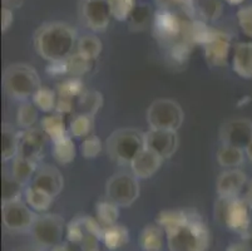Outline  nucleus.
<instances>
[{"mask_svg":"<svg viewBox=\"0 0 252 251\" xmlns=\"http://www.w3.org/2000/svg\"><path fill=\"white\" fill-rule=\"evenodd\" d=\"M39 109L35 107L33 102L25 101L22 102L17 112V124L23 130L33 128L34 124L38 121Z\"/></svg>","mask_w":252,"mask_h":251,"instance_id":"obj_34","label":"nucleus"},{"mask_svg":"<svg viewBox=\"0 0 252 251\" xmlns=\"http://www.w3.org/2000/svg\"><path fill=\"white\" fill-rule=\"evenodd\" d=\"M13 22H14L13 10H11L10 8H6V6H4V8L1 9V32H3V33H5L9 28L11 27Z\"/></svg>","mask_w":252,"mask_h":251,"instance_id":"obj_43","label":"nucleus"},{"mask_svg":"<svg viewBox=\"0 0 252 251\" xmlns=\"http://www.w3.org/2000/svg\"><path fill=\"white\" fill-rule=\"evenodd\" d=\"M231 49H232L231 36L224 32L212 28L210 36L203 44L207 63L212 67H224L227 64Z\"/></svg>","mask_w":252,"mask_h":251,"instance_id":"obj_13","label":"nucleus"},{"mask_svg":"<svg viewBox=\"0 0 252 251\" xmlns=\"http://www.w3.org/2000/svg\"><path fill=\"white\" fill-rule=\"evenodd\" d=\"M247 182L249 179L244 171L240 169H226L217 177V193L223 199L240 197V193L245 190Z\"/></svg>","mask_w":252,"mask_h":251,"instance_id":"obj_16","label":"nucleus"},{"mask_svg":"<svg viewBox=\"0 0 252 251\" xmlns=\"http://www.w3.org/2000/svg\"><path fill=\"white\" fill-rule=\"evenodd\" d=\"M226 251H252V246L247 241H238L230 244Z\"/></svg>","mask_w":252,"mask_h":251,"instance_id":"obj_45","label":"nucleus"},{"mask_svg":"<svg viewBox=\"0 0 252 251\" xmlns=\"http://www.w3.org/2000/svg\"><path fill=\"white\" fill-rule=\"evenodd\" d=\"M86 92L84 88V83L82 82L79 78H69V79L64 80V82L59 83L58 88H57V94L61 98H67V100H72L77 102L81 98L82 94Z\"/></svg>","mask_w":252,"mask_h":251,"instance_id":"obj_35","label":"nucleus"},{"mask_svg":"<svg viewBox=\"0 0 252 251\" xmlns=\"http://www.w3.org/2000/svg\"><path fill=\"white\" fill-rule=\"evenodd\" d=\"M95 215L103 227L112 226V225L117 224V221H118L119 206L111 200L100 201L95 206Z\"/></svg>","mask_w":252,"mask_h":251,"instance_id":"obj_30","label":"nucleus"},{"mask_svg":"<svg viewBox=\"0 0 252 251\" xmlns=\"http://www.w3.org/2000/svg\"><path fill=\"white\" fill-rule=\"evenodd\" d=\"M151 19H153L152 10L150 6L144 4V5H137L134 8L128 22H129V28L132 31L138 32L146 29V27L150 24Z\"/></svg>","mask_w":252,"mask_h":251,"instance_id":"obj_37","label":"nucleus"},{"mask_svg":"<svg viewBox=\"0 0 252 251\" xmlns=\"http://www.w3.org/2000/svg\"><path fill=\"white\" fill-rule=\"evenodd\" d=\"M78 11L81 22L91 31L100 33L109 27L112 14L108 0H81Z\"/></svg>","mask_w":252,"mask_h":251,"instance_id":"obj_10","label":"nucleus"},{"mask_svg":"<svg viewBox=\"0 0 252 251\" xmlns=\"http://www.w3.org/2000/svg\"><path fill=\"white\" fill-rule=\"evenodd\" d=\"M40 124H42V130L52 141H57L59 138L68 135L64 114L53 112V113L45 116L40 122Z\"/></svg>","mask_w":252,"mask_h":251,"instance_id":"obj_26","label":"nucleus"},{"mask_svg":"<svg viewBox=\"0 0 252 251\" xmlns=\"http://www.w3.org/2000/svg\"><path fill=\"white\" fill-rule=\"evenodd\" d=\"M112 18L118 22H128L137 6L136 0H108Z\"/></svg>","mask_w":252,"mask_h":251,"instance_id":"obj_36","label":"nucleus"},{"mask_svg":"<svg viewBox=\"0 0 252 251\" xmlns=\"http://www.w3.org/2000/svg\"><path fill=\"white\" fill-rule=\"evenodd\" d=\"M191 1H193V0H191Z\"/></svg>","mask_w":252,"mask_h":251,"instance_id":"obj_53","label":"nucleus"},{"mask_svg":"<svg viewBox=\"0 0 252 251\" xmlns=\"http://www.w3.org/2000/svg\"><path fill=\"white\" fill-rule=\"evenodd\" d=\"M48 73L52 75H62L67 74V62L59 61V62H52L47 68Z\"/></svg>","mask_w":252,"mask_h":251,"instance_id":"obj_44","label":"nucleus"},{"mask_svg":"<svg viewBox=\"0 0 252 251\" xmlns=\"http://www.w3.org/2000/svg\"><path fill=\"white\" fill-rule=\"evenodd\" d=\"M164 231L159 225H147L139 235V246L143 251H161L163 249Z\"/></svg>","mask_w":252,"mask_h":251,"instance_id":"obj_21","label":"nucleus"},{"mask_svg":"<svg viewBox=\"0 0 252 251\" xmlns=\"http://www.w3.org/2000/svg\"><path fill=\"white\" fill-rule=\"evenodd\" d=\"M215 215L222 226L237 234L246 235L251 226L250 207L241 197H220L215 206Z\"/></svg>","mask_w":252,"mask_h":251,"instance_id":"obj_5","label":"nucleus"},{"mask_svg":"<svg viewBox=\"0 0 252 251\" xmlns=\"http://www.w3.org/2000/svg\"><path fill=\"white\" fill-rule=\"evenodd\" d=\"M226 3L230 4V5H241L245 0H224Z\"/></svg>","mask_w":252,"mask_h":251,"instance_id":"obj_51","label":"nucleus"},{"mask_svg":"<svg viewBox=\"0 0 252 251\" xmlns=\"http://www.w3.org/2000/svg\"><path fill=\"white\" fill-rule=\"evenodd\" d=\"M65 62H67V74L73 75L75 78H79L91 72V69L93 68V63H94V61L87 58L86 55L78 52L73 53L69 58L65 59Z\"/></svg>","mask_w":252,"mask_h":251,"instance_id":"obj_32","label":"nucleus"},{"mask_svg":"<svg viewBox=\"0 0 252 251\" xmlns=\"http://www.w3.org/2000/svg\"><path fill=\"white\" fill-rule=\"evenodd\" d=\"M193 47L194 45L192 44V43L185 40V39H181V40L176 41V43H173V44L171 45L169 57H171L172 61L176 62V63H185V62L189 58Z\"/></svg>","mask_w":252,"mask_h":251,"instance_id":"obj_39","label":"nucleus"},{"mask_svg":"<svg viewBox=\"0 0 252 251\" xmlns=\"http://www.w3.org/2000/svg\"><path fill=\"white\" fill-rule=\"evenodd\" d=\"M163 158L158 156L152 149L144 147L138 155L130 162V170L132 174L138 179H148L157 174L161 167Z\"/></svg>","mask_w":252,"mask_h":251,"instance_id":"obj_18","label":"nucleus"},{"mask_svg":"<svg viewBox=\"0 0 252 251\" xmlns=\"http://www.w3.org/2000/svg\"><path fill=\"white\" fill-rule=\"evenodd\" d=\"M48 136L42 128H29L20 133L18 155L38 162L44 153Z\"/></svg>","mask_w":252,"mask_h":251,"instance_id":"obj_15","label":"nucleus"},{"mask_svg":"<svg viewBox=\"0 0 252 251\" xmlns=\"http://www.w3.org/2000/svg\"><path fill=\"white\" fill-rule=\"evenodd\" d=\"M103 149V143L100 141V138L97 137L94 135H91L88 137H86L82 142L81 146V152L82 156L87 160H92V158H95L100 155V152Z\"/></svg>","mask_w":252,"mask_h":251,"instance_id":"obj_40","label":"nucleus"},{"mask_svg":"<svg viewBox=\"0 0 252 251\" xmlns=\"http://www.w3.org/2000/svg\"><path fill=\"white\" fill-rule=\"evenodd\" d=\"M222 144L245 149L252 142V121L247 118H233L224 122L220 128Z\"/></svg>","mask_w":252,"mask_h":251,"instance_id":"obj_12","label":"nucleus"},{"mask_svg":"<svg viewBox=\"0 0 252 251\" xmlns=\"http://www.w3.org/2000/svg\"><path fill=\"white\" fill-rule=\"evenodd\" d=\"M1 215L4 226L11 232L31 231L38 216L27 202L23 201L22 197L3 201Z\"/></svg>","mask_w":252,"mask_h":251,"instance_id":"obj_9","label":"nucleus"},{"mask_svg":"<svg viewBox=\"0 0 252 251\" xmlns=\"http://www.w3.org/2000/svg\"><path fill=\"white\" fill-rule=\"evenodd\" d=\"M232 68L238 77L252 79V41H241L235 45Z\"/></svg>","mask_w":252,"mask_h":251,"instance_id":"obj_19","label":"nucleus"},{"mask_svg":"<svg viewBox=\"0 0 252 251\" xmlns=\"http://www.w3.org/2000/svg\"><path fill=\"white\" fill-rule=\"evenodd\" d=\"M24 199L25 202L33 209L34 211L38 213H45L49 210V207L52 206V202L54 197L50 196L49 193L45 191L40 190L36 186L31 185L24 190Z\"/></svg>","mask_w":252,"mask_h":251,"instance_id":"obj_27","label":"nucleus"},{"mask_svg":"<svg viewBox=\"0 0 252 251\" xmlns=\"http://www.w3.org/2000/svg\"><path fill=\"white\" fill-rule=\"evenodd\" d=\"M144 148V133L136 128H119L113 131L105 141V151L113 162L130 165Z\"/></svg>","mask_w":252,"mask_h":251,"instance_id":"obj_4","label":"nucleus"},{"mask_svg":"<svg viewBox=\"0 0 252 251\" xmlns=\"http://www.w3.org/2000/svg\"><path fill=\"white\" fill-rule=\"evenodd\" d=\"M52 153L54 160L61 165H69L70 162H73L77 149H75L72 136L67 135L57 140V141H53Z\"/></svg>","mask_w":252,"mask_h":251,"instance_id":"obj_25","label":"nucleus"},{"mask_svg":"<svg viewBox=\"0 0 252 251\" xmlns=\"http://www.w3.org/2000/svg\"><path fill=\"white\" fill-rule=\"evenodd\" d=\"M94 128V116L88 113H75L69 123V132L72 137L84 140L92 135Z\"/></svg>","mask_w":252,"mask_h":251,"instance_id":"obj_28","label":"nucleus"},{"mask_svg":"<svg viewBox=\"0 0 252 251\" xmlns=\"http://www.w3.org/2000/svg\"><path fill=\"white\" fill-rule=\"evenodd\" d=\"M32 185L45 191L50 196L56 197L63 190L64 179L57 167L52 165H43L36 170L32 179Z\"/></svg>","mask_w":252,"mask_h":251,"instance_id":"obj_17","label":"nucleus"},{"mask_svg":"<svg viewBox=\"0 0 252 251\" xmlns=\"http://www.w3.org/2000/svg\"><path fill=\"white\" fill-rule=\"evenodd\" d=\"M245 153H246V157L249 158L250 161H252V142L245 148Z\"/></svg>","mask_w":252,"mask_h":251,"instance_id":"obj_50","label":"nucleus"},{"mask_svg":"<svg viewBox=\"0 0 252 251\" xmlns=\"http://www.w3.org/2000/svg\"><path fill=\"white\" fill-rule=\"evenodd\" d=\"M138 179L133 174L117 172L107 181L105 195L119 207H129L139 197Z\"/></svg>","mask_w":252,"mask_h":251,"instance_id":"obj_8","label":"nucleus"},{"mask_svg":"<svg viewBox=\"0 0 252 251\" xmlns=\"http://www.w3.org/2000/svg\"><path fill=\"white\" fill-rule=\"evenodd\" d=\"M65 227V222L59 215L44 214L36 216L31 234L36 246L43 250H48L62 243Z\"/></svg>","mask_w":252,"mask_h":251,"instance_id":"obj_7","label":"nucleus"},{"mask_svg":"<svg viewBox=\"0 0 252 251\" xmlns=\"http://www.w3.org/2000/svg\"><path fill=\"white\" fill-rule=\"evenodd\" d=\"M245 149L230 144H222L217 151V162L223 169H238L245 162Z\"/></svg>","mask_w":252,"mask_h":251,"instance_id":"obj_24","label":"nucleus"},{"mask_svg":"<svg viewBox=\"0 0 252 251\" xmlns=\"http://www.w3.org/2000/svg\"><path fill=\"white\" fill-rule=\"evenodd\" d=\"M185 121V112L176 101L159 98L151 103L147 109V122L150 128L177 132Z\"/></svg>","mask_w":252,"mask_h":251,"instance_id":"obj_6","label":"nucleus"},{"mask_svg":"<svg viewBox=\"0 0 252 251\" xmlns=\"http://www.w3.org/2000/svg\"><path fill=\"white\" fill-rule=\"evenodd\" d=\"M157 4L161 9H173V8H189L192 4L191 0H157Z\"/></svg>","mask_w":252,"mask_h":251,"instance_id":"obj_42","label":"nucleus"},{"mask_svg":"<svg viewBox=\"0 0 252 251\" xmlns=\"http://www.w3.org/2000/svg\"><path fill=\"white\" fill-rule=\"evenodd\" d=\"M178 143L180 141L176 131L150 128V131L144 133V147L152 149L163 160L171 158L175 155L178 148Z\"/></svg>","mask_w":252,"mask_h":251,"instance_id":"obj_14","label":"nucleus"},{"mask_svg":"<svg viewBox=\"0 0 252 251\" xmlns=\"http://www.w3.org/2000/svg\"><path fill=\"white\" fill-rule=\"evenodd\" d=\"M20 133L10 124H3L1 127V158L4 162L14 160L19 151Z\"/></svg>","mask_w":252,"mask_h":251,"instance_id":"obj_23","label":"nucleus"},{"mask_svg":"<svg viewBox=\"0 0 252 251\" xmlns=\"http://www.w3.org/2000/svg\"><path fill=\"white\" fill-rule=\"evenodd\" d=\"M3 87L10 98L25 102L33 98L35 92L42 87V83L38 72L33 67L15 63L4 69Z\"/></svg>","mask_w":252,"mask_h":251,"instance_id":"obj_3","label":"nucleus"},{"mask_svg":"<svg viewBox=\"0 0 252 251\" xmlns=\"http://www.w3.org/2000/svg\"><path fill=\"white\" fill-rule=\"evenodd\" d=\"M77 43V32L63 22L45 23L36 29L33 38L36 53L49 63L69 58Z\"/></svg>","mask_w":252,"mask_h":251,"instance_id":"obj_1","label":"nucleus"},{"mask_svg":"<svg viewBox=\"0 0 252 251\" xmlns=\"http://www.w3.org/2000/svg\"><path fill=\"white\" fill-rule=\"evenodd\" d=\"M92 251H99V250H92Z\"/></svg>","mask_w":252,"mask_h":251,"instance_id":"obj_52","label":"nucleus"},{"mask_svg":"<svg viewBox=\"0 0 252 251\" xmlns=\"http://www.w3.org/2000/svg\"><path fill=\"white\" fill-rule=\"evenodd\" d=\"M103 106V97L97 91H86L77 101L78 113H88L95 116Z\"/></svg>","mask_w":252,"mask_h":251,"instance_id":"obj_31","label":"nucleus"},{"mask_svg":"<svg viewBox=\"0 0 252 251\" xmlns=\"http://www.w3.org/2000/svg\"><path fill=\"white\" fill-rule=\"evenodd\" d=\"M244 201L246 202L247 206L250 207V210H252V179H250L247 182L246 187L244 190Z\"/></svg>","mask_w":252,"mask_h":251,"instance_id":"obj_46","label":"nucleus"},{"mask_svg":"<svg viewBox=\"0 0 252 251\" xmlns=\"http://www.w3.org/2000/svg\"><path fill=\"white\" fill-rule=\"evenodd\" d=\"M103 49L102 41L98 36H92V34H87V36L78 38L77 43V52L81 54L86 55L87 58L95 61L100 55Z\"/></svg>","mask_w":252,"mask_h":251,"instance_id":"obj_33","label":"nucleus"},{"mask_svg":"<svg viewBox=\"0 0 252 251\" xmlns=\"http://www.w3.org/2000/svg\"><path fill=\"white\" fill-rule=\"evenodd\" d=\"M36 170H38V162L18 155L17 157L13 160L11 177H13L20 186H24L27 185L31 179H33Z\"/></svg>","mask_w":252,"mask_h":251,"instance_id":"obj_22","label":"nucleus"},{"mask_svg":"<svg viewBox=\"0 0 252 251\" xmlns=\"http://www.w3.org/2000/svg\"><path fill=\"white\" fill-rule=\"evenodd\" d=\"M237 23L242 33L252 39V4L240 8L237 11Z\"/></svg>","mask_w":252,"mask_h":251,"instance_id":"obj_41","label":"nucleus"},{"mask_svg":"<svg viewBox=\"0 0 252 251\" xmlns=\"http://www.w3.org/2000/svg\"><path fill=\"white\" fill-rule=\"evenodd\" d=\"M169 251H207L211 245V232L202 218L193 213L180 226L167 232Z\"/></svg>","mask_w":252,"mask_h":251,"instance_id":"obj_2","label":"nucleus"},{"mask_svg":"<svg viewBox=\"0 0 252 251\" xmlns=\"http://www.w3.org/2000/svg\"><path fill=\"white\" fill-rule=\"evenodd\" d=\"M129 241V232L123 225L114 224L103 229L102 243L111 251H117L125 248Z\"/></svg>","mask_w":252,"mask_h":251,"instance_id":"obj_20","label":"nucleus"},{"mask_svg":"<svg viewBox=\"0 0 252 251\" xmlns=\"http://www.w3.org/2000/svg\"><path fill=\"white\" fill-rule=\"evenodd\" d=\"M14 251H43V249H40L39 246L25 245V246H20V248L15 249Z\"/></svg>","mask_w":252,"mask_h":251,"instance_id":"obj_49","label":"nucleus"},{"mask_svg":"<svg viewBox=\"0 0 252 251\" xmlns=\"http://www.w3.org/2000/svg\"><path fill=\"white\" fill-rule=\"evenodd\" d=\"M23 1L24 0H3V4L4 6H6V8H19L20 5L23 4Z\"/></svg>","mask_w":252,"mask_h":251,"instance_id":"obj_47","label":"nucleus"},{"mask_svg":"<svg viewBox=\"0 0 252 251\" xmlns=\"http://www.w3.org/2000/svg\"><path fill=\"white\" fill-rule=\"evenodd\" d=\"M57 100H58V94L57 91L47 88V87H40L35 94L32 98V102L35 105L40 112L44 113H52L56 110L57 107Z\"/></svg>","mask_w":252,"mask_h":251,"instance_id":"obj_29","label":"nucleus"},{"mask_svg":"<svg viewBox=\"0 0 252 251\" xmlns=\"http://www.w3.org/2000/svg\"><path fill=\"white\" fill-rule=\"evenodd\" d=\"M198 13L208 22H215L221 17L223 4L221 0H198Z\"/></svg>","mask_w":252,"mask_h":251,"instance_id":"obj_38","label":"nucleus"},{"mask_svg":"<svg viewBox=\"0 0 252 251\" xmlns=\"http://www.w3.org/2000/svg\"><path fill=\"white\" fill-rule=\"evenodd\" d=\"M50 251H73V250L67 243H61L59 245H57V246H54L53 249H50Z\"/></svg>","mask_w":252,"mask_h":251,"instance_id":"obj_48","label":"nucleus"},{"mask_svg":"<svg viewBox=\"0 0 252 251\" xmlns=\"http://www.w3.org/2000/svg\"><path fill=\"white\" fill-rule=\"evenodd\" d=\"M153 32L159 40L172 45L181 40L185 29V20L171 9H159L153 15Z\"/></svg>","mask_w":252,"mask_h":251,"instance_id":"obj_11","label":"nucleus"}]
</instances>
